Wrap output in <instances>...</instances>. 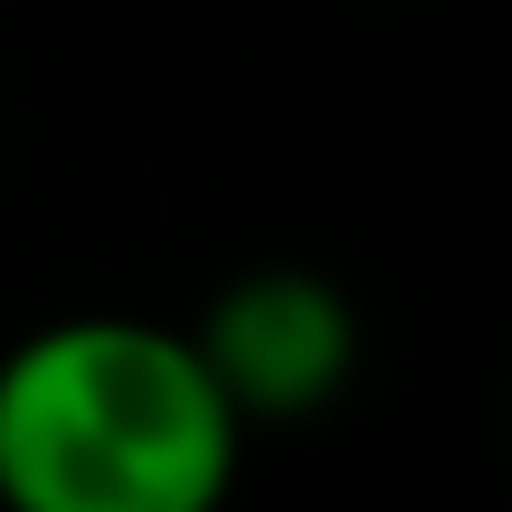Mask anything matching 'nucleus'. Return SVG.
Wrapping results in <instances>:
<instances>
[{
	"label": "nucleus",
	"mask_w": 512,
	"mask_h": 512,
	"mask_svg": "<svg viewBox=\"0 0 512 512\" xmlns=\"http://www.w3.org/2000/svg\"><path fill=\"white\" fill-rule=\"evenodd\" d=\"M190 342H200L209 380L228 389V408L247 427H275L342 399V380L361 370V313L313 266H256L190 323Z\"/></svg>",
	"instance_id": "2"
},
{
	"label": "nucleus",
	"mask_w": 512,
	"mask_h": 512,
	"mask_svg": "<svg viewBox=\"0 0 512 512\" xmlns=\"http://www.w3.org/2000/svg\"><path fill=\"white\" fill-rule=\"evenodd\" d=\"M247 418L200 342L143 313H67L0 351L10 512H219Z\"/></svg>",
	"instance_id": "1"
}]
</instances>
